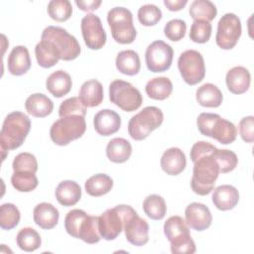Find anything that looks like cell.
I'll return each instance as SVG.
<instances>
[{
  "label": "cell",
  "mask_w": 254,
  "mask_h": 254,
  "mask_svg": "<svg viewBox=\"0 0 254 254\" xmlns=\"http://www.w3.org/2000/svg\"><path fill=\"white\" fill-rule=\"evenodd\" d=\"M12 168L14 171H27L36 174L38 171V162L33 154L23 152L14 158Z\"/></svg>",
  "instance_id": "ee69618b"
},
{
  "label": "cell",
  "mask_w": 254,
  "mask_h": 254,
  "mask_svg": "<svg viewBox=\"0 0 254 254\" xmlns=\"http://www.w3.org/2000/svg\"><path fill=\"white\" fill-rule=\"evenodd\" d=\"M116 68L123 74L135 75L140 71L141 63L139 55L133 50L120 52L115 61Z\"/></svg>",
  "instance_id": "4dcf8cb0"
},
{
  "label": "cell",
  "mask_w": 254,
  "mask_h": 254,
  "mask_svg": "<svg viewBox=\"0 0 254 254\" xmlns=\"http://www.w3.org/2000/svg\"><path fill=\"white\" fill-rule=\"evenodd\" d=\"M188 0H164L165 6L170 11H180L187 5Z\"/></svg>",
  "instance_id": "f907efd6"
},
{
  "label": "cell",
  "mask_w": 254,
  "mask_h": 254,
  "mask_svg": "<svg viewBox=\"0 0 254 254\" xmlns=\"http://www.w3.org/2000/svg\"><path fill=\"white\" fill-rule=\"evenodd\" d=\"M60 117H65L70 115H86V106L82 103L79 97H70L64 100L59 108Z\"/></svg>",
  "instance_id": "7bdbcfd3"
},
{
  "label": "cell",
  "mask_w": 254,
  "mask_h": 254,
  "mask_svg": "<svg viewBox=\"0 0 254 254\" xmlns=\"http://www.w3.org/2000/svg\"><path fill=\"white\" fill-rule=\"evenodd\" d=\"M55 193L60 204L64 206H72L79 201L81 197V189L76 182L66 180L58 185Z\"/></svg>",
  "instance_id": "d4e9b609"
},
{
  "label": "cell",
  "mask_w": 254,
  "mask_h": 254,
  "mask_svg": "<svg viewBox=\"0 0 254 254\" xmlns=\"http://www.w3.org/2000/svg\"><path fill=\"white\" fill-rule=\"evenodd\" d=\"M212 202L219 210H229L236 206L239 201V192L236 188L230 185H221L214 189Z\"/></svg>",
  "instance_id": "44dd1931"
},
{
  "label": "cell",
  "mask_w": 254,
  "mask_h": 254,
  "mask_svg": "<svg viewBox=\"0 0 254 254\" xmlns=\"http://www.w3.org/2000/svg\"><path fill=\"white\" fill-rule=\"evenodd\" d=\"M8 70L13 75H22L31 67V59L25 46H16L12 49L7 60Z\"/></svg>",
  "instance_id": "ffe728a7"
},
{
  "label": "cell",
  "mask_w": 254,
  "mask_h": 254,
  "mask_svg": "<svg viewBox=\"0 0 254 254\" xmlns=\"http://www.w3.org/2000/svg\"><path fill=\"white\" fill-rule=\"evenodd\" d=\"M102 1L101 0H90V1H83V0H75L76 6L82 10V11H93L96 10L100 5Z\"/></svg>",
  "instance_id": "681fc988"
},
{
  "label": "cell",
  "mask_w": 254,
  "mask_h": 254,
  "mask_svg": "<svg viewBox=\"0 0 254 254\" xmlns=\"http://www.w3.org/2000/svg\"><path fill=\"white\" fill-rule=\"evenodd\" d=\"M79 99L86 107L98 106L103 100V86L96 79H89L79 89Z\"/></svg>",
  "instance_id": "4316f807"
},
{
  "label": "cell",
  "mask_w": 254,
  "mask_h": 254,
  "mask_svg": "<svg viewBox=\"0 0 254 254\" xmlns=\"http://www.w3.org/2000/svg\"><path fill=\"white\" fill-rule=\"evenodd\" d=\"M211 24L210 22L203 21V20H196L194 21L190 30V39L198 44L206 43L210 36H211Z\"/></svg>",
  "instance_id": "60d3db41"
},
{
  "label": "cell",
  "mask_w": 254,
  "mask_h": 254,
  "mask_svg": "<svg viewBox=\"0 0 254 254\" xmlns=\"http://www.w3.org/2000/svg\"><path fill=\"white\" fill-rule=\"evenodd\" d=\"M215 149H216V147L208 142L198 141L192 145V147L190 149V156L191 161L194 163L199 157L206 155V154H211Z\"/></svg>",
  "instance_id": "c3c4849f"
},
{
  "label": "cell",
  "mask_w": 254,
  "mask_h": 254,
  "mask_svg": "<svg viewBox=\"0 0 254 254\" xmlns=\"http://www.w3.org/2000/svg\"><path fill=\"white\" fill-rule=\"evenodd\" d=\"M236 136H237V130L235 125L232 122L220 116L214 122L209 134L210 138L215 139L219 143L224 145L234 142L236 139Z\"/></svg>",
  "instance_id": "f1b7e54d"
},
{
  "label": "cell",
  "mask_w": 254,
  "mask_h": 254,
  "mask_svg": "<svg viewBox=\"0 0 254 254\" xmlns=\"http://www.w3.org/2000/svg\"><path fill=\"white\" fill-rule=\"evenodd\" d=\"M173 57L174 51L170 45L161 40L154 41L146 49V65L152 72H163L171 67Z\"/></svg>",
  "instance_id": "4fadbf2b"
},
{
  "label": "cell",
  "mask_w": 254,
  "mask_h": 254,
  "mask_svg": "<svg viewBox=\"0 0 254 254\" xmlns=\"http://www.w3.org/2000/svg\"><path fill=\"white\" fill-rule=\"evenodd\" d=\"M110 101L126 112L137 110L143 102L141 92L130 82L115 79L109 85Z\"/></svg>",
  "instance_id": "9c48e42d"
},
{
  "label": "cell",
  "mask_w": 254,
  "mask_h": 254,
  "mask_svg": "<svg viewBox=\"0 0 254 254\" xmlns=\"http://www.w3.org/2000/svg\"><path fill=\"white\" fill-rule=\"evenodd\" d=\"M212 156L216 160L219 172L222 174L229 173L233 171L238 163V158L233 151L227 149H215L212 153Z\"/></svg>",
  "instance_id": "ab89813d"
},
{
  "label": "cell",
  "mask_w": 254,
  "mask_h": 254,
  "mask_svg": "<svg viewBox=\"0 0 254 254\" xmlns=\"http://www.w3.org/2000/svg\"><path fill=\"white\" fill-rule=\"evenodd\" d=\"M20 218V211L15 204L4 203L0 206V226L2 229H13L18 225Z\"/></svg>",
  "instance_id": "f35d334b"
},
{
  "label": "cell",
  "mask_w": 254,
  "mask_h": 254,
  "mask_svg": "<svg viewBox=\"0 0 254 254\" xmlns=\"http://www.w3.org/2000/svg\"><path fill=\"white\" fill-rule=\"evenodd\" d=\"M164 233L171 243L172 253L191 254L195 252V243L183 217L179 215L169 217L164 224Z\"/></svg>",
  "instance_id": "277c9868"
},
{
  "label": "cell",
  "mask_w": 254,
  "mask_h": 254,
  "mask_svg": "<svg viewBox=\"0 0 254 254\" xmlns=\"http://www.w3.org/2000/svg\"><path fill=\"white\" fill-rule=\"evenodd\" d=\"M212 153L199 157L193 163L190 188L198 195H206L214 190L215 181L220 173Z\"/></svg>",
  "instance_id": "3957f363"
},
{
  "label": "cell",
  "mask_w": 254,
  "mask_h": 254,
  "mask_svg": "<svg viewBox=\"0 0 254 254\" xmlns=\"http://www.w3.org/2000/svg\"><path fill=\"white\" fill-rule=\"evenodd\" d=\"M93 125L99 135L110 136L120 129L121 117L114 110L102 109L94 115Z\"/></svg>",
  "instance_id": "e0dca14e"
},
{
  "label": "cell",
  "mask_w": 254,
  "mask_h": 254,
  "mask_svg": "<svg viewBox=\"0 0 254 254\" xmlns=\"http://www.w3.org/2000/svg\"><path fill=\"white\" fill-rule=\"evenodd\" d=\"M225 81L230 92L234 94H242L250 87L251 75L246 67L238 65L227 71Z\"/></svg>",
  "instance_id": "d6986e66"
},
{
  "label": "cell",
  "mask_w": 254,
  "mask_h": 254,
  "mask_svg": "<svg viewBox=\"0 0 254 254\" xmlns=\"http://www.w3.org/2000/svg\"><path fill=\"white\" fill-rule=\"evenodd\" d=\"M72 86L70 75L63 70L59 69L49 75L46 80V87L49 92L55 97H63L66 95Z\"/></svg>",
  "instance_id": "cb8c5ba5"
},
{
  "label": "cell",
  "mask_w": 254,
  "mask_h": 254,
  "mask_svg": "<svg viewBox=\"0 0 254 254\" xmlns=\"http://www.w3.org/2000/svg\"><path fill=\"white\" fill-rule=\"evenodd\" d=\"M132 154V146L124 138H113L106 146V156L113 163H124Z\"/></svg>",
  "instance_id": "83f0119b"
},
{
  "label": "cell",
  "mask_w": 254,
  "mask_h": 254,
  "mask_svg": "<svg viewBox=\"0 0 254 254\" xmlns=\"http://www.w3.org/2000/svg\"><path fill=\"white\" fill-rule=\"evenodd\" d=\"M145 91L152 99L164 100L171 95L173 91V83L166 76L154 77L147 82Z\"/></svg>",
  "instance_id": "1f68e13d"
},
{
  "label": "cell",
  "mask_w": 254,
  "mask_h": 254,
  "mask_svg": "<svg viewBox=\"0 0 254 254\" xmlns=\"http://www.w3.org/2000/svg\"><path fill=\"white\" fill-rule=\"evenodd\" d=\"M164 120L163 112L156 106H147L131 117L128 123V133L136 141L146 139L152 131L161 126Z\"/></svg>",
  "instance_id": "8992f818"
},
{
  "label": "cell",
  "mask_w": 254,
  "mask_h": 254,
  "mask_svg": "<svg viewBox=\"0 0 254 254\" xmlns=\"http://www.w3.org/2000/svg\"><path fill=\"white\" fill-rule=\"evenodd\" d=\"M143 210L151 219H163L167 212L165 199L159 194H150L143 201Z\"/></svg>",
  "instance_id": "e575fe53"
},
{
  "label": "cell",
  "mask_w": 254,
  "mask_h": 254,
  "mask_svg": "<svg viewBox=\"0 0 254 254\" xmlns=\"http://www.w3.org/2000/svg\"><path fill=\"white\" fill-rule=\"evenodd\" d=\"M11 184L16 190L29 192L38 187L39 181L35 173L27 171H14L11 177Z\"/></svg>",
  "instance_id": "8d00e7d4"
},
{
  "label": "cell",
  "mask_w": 254,
  "mask_h": 254,
  "mask_svg": "<svg viewBox=\"0 0 254 254\" xmlns=\"http://www.w3.org/2000/svg\"><path fill=\"white\" fill-rule=\"evenodd\" d=\"M161 19L162 11L154 4H145L138 10V20L143 26H154Z\"/></svg>",
  "instance_id": "b9f144b4"
},
{
  "label": "cell",
  "mask_w": 254,
  "mask_h": 254,
  "mask_svg": "<svg viewBox=\"0 0 254 254\" xmlns=\"http://www.w3.org/2000/svg\"><path fill=\"white\" fill-rule=\"evenodd\" d=\"M49 16L57 22L68 20L72 13V6L68 0H52L48 4Z\"/></svg>",
  "instance_id": "74e56055"
},
{
  "label": "cell",
  "mask_w": 254,
  "mask_h": 254,
  "mask_svg": "<svg viewBox=\"0 0 254 254\" xmlns=\"http://www.w3.org/2000/svg\"><path fill=\"white\" fill-rule=\"evenodd\" d=\"M186 166V155L180 148H170L162 155L161 168L167 175L177 176L185 170Z\"/></svg>",
  "instance_id": "ac0fdd59"
},
{
  "label": "cell",
  "mask_w": 254,
  "mask_h": 254,
  "mask_svg": "<svg viewBox=\"0 0 254 254\" xmlns=\"http://www.w3.org/2000/svg\"><path fill=\"white\" fill-rule=\"evenodd\" d=\"M218 117L219 115L215 113H208V112L200 113L196 119V125L199 132L202 135L209 137L211 128Z\"/></svg>",
  "instance_id": "bcb514c9"
},
{
  "label": "cell",
  "mask_w": 254,
  "mask_h": 254,
  "mask_svg": "<svg viewBox=\"0 0 254 254\" xmlns=\"http://www.w3.org/2000/svg\"><path fill=\"white\" fill-rule=\"evenodd\" d=\"M60 213L56 206L49 202L37 204L33 210L35 223L43 229H52L59 222Z\"/></svg>",
  "instance_id": "7402d4cb"
},
{
  "label": "cell",
  "mask_w": 254,
  "mask_h": 254,
  "mask_svg": "<svg viewBox=\"0 0 254 254\" xmlns=\"http://www.w3.org/2000/svg\"><path fill=\"white\" fill-rule=\"evenodd\" d=\"M185 217L187 224L196 231L207 229L212 222L209 208L200 202L190 203L185 210Z\"/></svg>",
  "instance_id": "9a60e30c"
},
{
  "label": "cell",
  "mask_w": 254,
  "mask_h": 254,
  "mask_svg": "<svg viewBox=\"0 0 254 254\" xmlns=\"http://www.w3.org/2000/svg\"><path fill=\"white\" fill-rule=\"evenodd\" d=\"M195 98L199 105L215 108L222 103L223 95L216 85L212 83H204L197 88Z\"/></svg>",
  "instance_id": "f546056e"
},
{
  "label": "cell",
  "mask_w": 254,
  "mask_h": 254,
  "mask_svg": "<svg viewBox=\"0 0 254 254\" xmlns=\"http://www.w3.org/2000/svg\"><path fill=\"white\" fill-rule=\"evenodd\" d=\"M124 232L127 241L134 246H143L149 241V224L137 213L126 221Z\"/></svg>",
  "instance_id": "2e32d148"
},
{
  "label": "cell",
  "mask_w": 254,
  "mask_h": 254,
  "mask_svg": "<svg viewBox=\"0 0 254 254\" xmlns=\"http://www.w3.org/2000/svg\"><path fill=\"white\" fill-rule=\"evenodd\" d=\"M81 34L85 45L90 50H100L106 43V33L100 18L92 13L86 14L81 19Z\"/></svg>",
  "instance_id": "5bb4252c"
},
{
  "label": "cell",
  "mask_w": 254,
  "mask_h": 254,
  "mask_svg": "<svg viewBox=\"0 0 254 254\" xmlns=\"http://www.w3.org/2000/svg\"><path fill=\"white\" fill-rule=\"evenodd\" d=\"M66 232L87 244H95L101 239L98 230V216L88 215L82 209H71L64 218Z\"/></svg>",
  "instance_id": "7a4b0ae2"
},
{
  "label": "cell",
  "mask_w": 254,
  "mask_h": 254,
  "mask_svg": "<svg viewBox=\"0 0 254 254\" xmlns=\"http://www.w3.org/2000/svg\"><path fill=\"white\" fill-rule=\"evenodd\" d=\"M241 22L233 13L224 14L217 24L215 36L216 45L223 50L234 48L241 36Z\"/></svg>",
  "instance_id": "7c38bea8"
},
{
  "label": "cell",
  "mask_w": 254,
  "mask_h": 254,
  "mask_svg": "<svg viewBox=\"0 0 254 254\" xmlns=\"http://www.w3.org/2000/svg\"><path fill=\"white\" fill-rule=\"evenodd\" d=\"M41 39L51 41L61 53V60L72 61L80 54V46L72 35L68 34L64 28L48 26L44 29Z\"/></svg>",
  "instance_id": "30bf717a"
},
{
  "label": "cell",
  "mask_w": 254,
  "mask_h": 254,
  "mask_svg": "<svg viewBox=\"0 0 254 254\" xmlns=\"http://www.w3.org/2000/svg\"><path fill=\"white\" fill-rule=\"evenodd\" d=\"M16 242L21 250L32 252L41 246L42 239L37 230L32 227H24L18 232Z\"/></svg>",
  "instance_id": "d590c367"
},
{
  "label": "cell",
  "mask_w": 254,
  "mask_h": 254,
  "mask_svg": "<svg viewBox=\"0 0 254 254\" xmlns=\"http://www.w3.org/2000/svg\"><path fill=\"white\" fill-rule=\"evenodd\" d=\"M30 129L31 120L23 112L13 111L5 117L0 132V145L3 152V160L5 159V152L15 150L24 143Z\"/></svg>",
  "instance_id": "6da1fadb"
},
{
  "label": "cell",
  "mask_w": 254,
  "mask_h": 254,
  "mask_svg": "<svg viewBox=\"0 0 254 254\" xmlns=\"http://www.w3.org/2000/svg\"><path fill=\"white\" fill-rule=\"evenodd\" d=\"M189 13L194 21L203 20L210 22L215 18L217 9L209 0H194L190 6Z\"/></svg>",
  "instance_id": "836d02e7"
},
{
  "label": "cell",
  "mask_w": 254,
  "mask_h": 254,
  "mask_svg": "<svg viewBox=\"0 0 254 254\" xmlns=\"http://www.w3.org/2000/svg\"><path fill=\"white\" fill-rule=\"evenodd\" d=\"M113 180L106 174H96L90 177L84 185L86 193L91 196H101L111 190Z\"/></svg>",
  "instance_id": "d6a6232c"
},
{
  "label": "cell",
  "mask_w": 254,
  "mask_h": 254,
  "mask_svg": "<svg viewBox=\"0 0 254 254\" xmlns=\"http://www.w3.org/2000/svg\"><path fill=\"white\" fill-rule=\"evenodd\" d=\"M25 108L32 116L44 118L52 113L54 103L47 95L43 93H34L26 99Z\"/></svg>",
  "instance_id": "484cf974"
},
{
  "label": "cell",
  "mask_w": 254,
  "mask_h": 254,
  "mask_svg": "<svg viewBox=\"0 0 254 254\" xmlns=\"http://www.w3.org/2000/svg\"><path fill=\"white\" fill-rule=\"evenodd\" d=\"M137 212L126 204H119L112 208L106 209L98 216V230L101 238L105 240H114L118 237L126 221Z\"/></svg>",
  "instance_id": "5b68a950"
},
{
  "label": "cell",
  "mask_w": 254,
  "mask_h": 254,
  "mask_svg": "<svg viewBox=\"0 0 254 254\" xmlns=\"http://www.w3.org/2000/svg\"><path fill=\"white\" fill-rule=\"evenodd\" d=\"M107 22L112 38L119 44L134 42L137 32L133 24L132 13L124 7H114L107 14Z\"/></svg>",
  "instance_id": "ba28073f"
},
{
  "label": "cell",
  "mask_w": 254,
  "mask_h": 254,
  "mask_svg": "<svg viewBox=\"0 0 254 254\" xmlns=\"http://www.w3.org/2000/svg\"><path fill=\"white\" fill-rule=\"evenodd\" d=\"M186 31H187V24L182 19L170 20L165 25V28H164L165 36L173 42H178L182 40L186 35Z\"/></svg>",
  "instance_id": "f6af8a7d"
},
{
  "label": "cell",
  "mask_w": 254,
  "mask_h": 254,
  "mask_svg": "<svg viewBox=\"0 0 254 254\" xmlns=\"http://www.w3.org/2000/svg\"><path fill=\"white\" fill-rule=\"evenodd\" d=\"M35 55L40 66L50 68L61 60V53L54 43L41 39L35 47Z\"/></svg>",
  "instance_id": "603a6c76"
},
{
  "label": "cell",
  "mask_w": 254,
  "mask_h": 254,
  "mask_svg": "<svg viewBox=\"0 0 254 254\" xmlns=\"http://www.w3.org/2000/svg\"><path fill=\"white\" fill-rule=\"evenodd\" d=\"M86 130L83 116L70 115L61 117L53 123L50 129L52 141L59 146H65L71 141L80 138Z\"/></svg>",
  "instance_id": "52a82bcc"
},
{
  "label": "cell",
  "mask_w": 254,
  "mask_h": 254,
  "mask_svg": "<svg viewBox=\"0 0 254 254\" xmlns=\"http://www.w3.org/2000/svg\"><path fill=\"white\" fill-rule=\"evenodd\" d=\"M178 67L183 79L190 85L200 82L205 75V65L201 54L195 50L183 52L178 60Z\"/></svg>",
  "instance_id": "8fae6325"
},
{
  "label": "cell",
  "mask_w": 254,
  "mask_h": 254,
  "mask_svg": "<svg viewBox=\"0 0 254 254\" xmlns=\"http://www.w3.org/2000/svg\"><path fill=\"white\" fill-rule=\"evenodd\" d=\"M239 133L243 141L252 143L254 141V117H243L239 122Z\"/></svg>",
  "instance_id": "7dc6e473"
}]
</instances>
